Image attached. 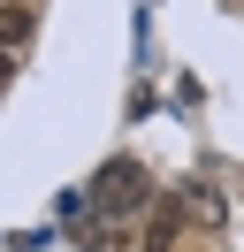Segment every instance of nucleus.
<instances>
[{"label": "nucleus", "instance_id": "obj_1", "mask_svg": "<svg viewBox=\"0 0 244 252\" xmlns=\"http://www.w3.org/2000/svg\"><path fill=\"white\" fill-rule=\"evenodd\" d=\"M152 199V184H145V168H137V160H107L99 168V184H92V206H99V214H137V206Z\"/></svg>", "mask_w": 244, "mask_h": 252}, {"label": "nucleus", "instance_id": "obj_4", "mask_svg": "<svg viewBox=\"0 0 244 252\" xmlns=\"http://www.w3.org/2000/svg\"><path fill=\"white\" fill-rule=\"evenodd\" d=\"M30 46V8H8V54Z\"/></svg>", "mask_w": 244, "mask_h": 252}, {"label": "nucleus", "instance_id": "obj_2", "mask_svg": "<svg viewBox=\"0 0 244 252\" xmlns=\"http://www.w3.org/2000/svg\"><path fill=\"white\" fill-rule=\"evenodd\" d=\"M176 199H183V214H191L198 229H221V221H229V199H221L214 184H183Z\"/></svg>", "mask_w": 244, "mask_h": 252}, {"label": "nucleus", "instance_id": "obj_3", "mask_svg": "<svg viewBox=\"0 0 244 252\" xmlns=\"http://www.w3.org/2000/svg\"><path fill=\"white\" fill-rule=\"evenodd\" d=\"M176 237H183V199H160L145 214V252H176Z\"/></svg>", "mask_w": 244, "mask_h": 252}]
</instances>
